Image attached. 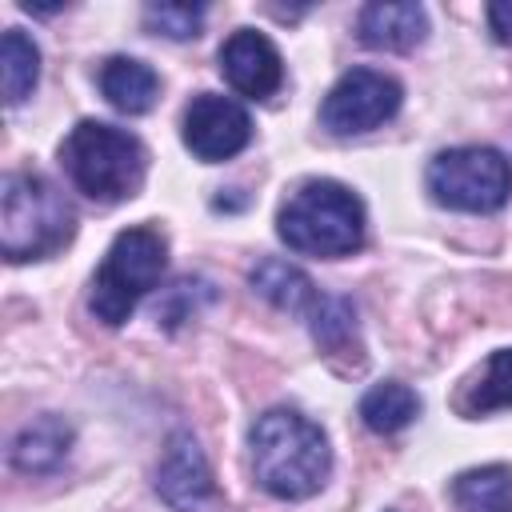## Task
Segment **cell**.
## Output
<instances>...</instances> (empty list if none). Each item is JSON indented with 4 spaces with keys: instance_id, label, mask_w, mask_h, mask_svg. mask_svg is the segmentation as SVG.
<instances>
[{
    "instance_id": "cell-1",
    "label": "cell",
    "mask_w": 512,
    "mask_h": 512,
    "mask_svg": "<svg viewBox=\"0 0 512 512\" xmlns=\"http://www.w3.org/2000/svg\"><path fill=\"white\" fill-rule=\"evenodd\" d=\"M256 484L276 500H304L324 488L332 448L316 420L296 408H268L248 432Z\"/></svg>"
},
{
    "instance_id": "cell-2",
    "label": "cell",
    "mask_w": 512,
    "mask_h": 512,
    "mask_svg": "<svg viewBox=\"0 0 512 512\" xmlns=\"http://www.w3.org/2000/svg\"><path fill=\"white\" fill-rule=\"evenodd\" d=\"M276 232L292 252L336 260L364 244L368 216L360 196L340 180H304L276 216Z\"/></svg>"
},
{
    "instance_id": "cell-3",
    "label": "cell",
    "mask_w": 512,
    "mask_h": 512,
    "mask_svg": "<svg viewBox=\"0 0 512 512\" xmlns=\"http://www.w3.org/2000/svg\"><path fill=\"white\" fill-rule=\"evenodd\" d=\"M60 164L88 200L120 204L140 192L148 172V152L140 136H132L128 128L104 120H80L60 144Z\"/></svg>"
},
{
    "instance_id": "cell-4",
    "label": "cell",
    "mask_w": 512,
    "mask_h": 512,
    "mask_svg": "<svg viewBox=\"0 0 512 512\" xmlns=\"http://www.w3.org/2000/svg\"><path fill=\"white\" fill-rule=\"evenodd\" d=\"M76 232V212L64 192L40 172H8L0 188V252L20 260L56 256Z\"/></svg>"
},
{
    "instance_id": "cell-5",
    "label": "cell",
    "mask_w": 512,
    "mask_h": 512,
    "mask_svg": "<svg viewBox=\"0 0 512 512\" xmlns=\"http://www.w3.org/2000/svg\"><path fill=\"white\" fill-rule=\"evenodd\" d=\"M164 268H168V240H164V232L152 228V224L124 228L108 244L104 260H100V268L92 276V292H88L92 316L104 320L108 328H120L136 312V304L160 284Z\"/></svg>"
},
{
    "instance_id": "cell-6",
    "label": "cell",
    "mask_w": 512,
    "mask_h": 512,
    "mask_svg": "<svg viewBox=\"0 0 512 512\" xmlns=\"http://www.w3.org/2000/svg\"><path fill=\"white\" fill-rule=\"evenodd\" d=\"M424 184L436 204L456 212H496L512 196V164L488 144L444 148L432 156Z\"/></svg>"
},
{
    "instance_id": "cell-7",
    "label": "cell",
    "mask_w": 512,
    "mask_h": 512,
    "mask_svg": "<svg viewBox=\"0 0 512 512\" xmlns=\"http://www.w3.org/2000/svg\"><path fill=\"white\" fill-rule=\"evenodd\" d=\"M404 88L376 72V68H348L324 96L320 104V124L332 136H356V132H372L384 120H392L400 112Z\"/></svg>"
},
{
    "instance_id": "cell-8",
    "label": "cell",
    "mask_w": 512,
    "mask_h": 512,
    "mask_svg": "<svg viewBox=\"0 0 512 512\" xmlns=\"http://www.w3.org/2000/svg\"><path fill=\"white\" fill-rule=\"evenodd\" d=\"M156 492L172 512H224V496L192 432H172L164 460L156 468Z\"/></svg>"
},
{
    "instance_id": "cell-9",
    "label": "cell",
    "mask_w": 512,
    "mask_h": 512,
    "mask_svg": "<svg viewBox=\"0 0 512 512\" xmlns=\"http://www.w3.org/2000/svg\"><path fill=\"white\" fill-rule=\"evenodd\" d=\"M184 144L196 160L216 164L236 156L240 148H248L252 140V120L244 112V104H236L232 96L220 92H200L192 96V104L184 108Z\"/></svg>"
},
{
    "instance_id": "cell-10",
    "label": "cell",
    "mask_w": 512,
    "mask_h": 512,
    "mask_svg": "<svg viewBox=\"0 0 512 512\" xmlns=\"http://www.w3.org/2000/svg\"><path fill=\"white\" fill-rule=\"evenodd\" d=\"M220 72L248 100H268L284 84V60H280L276 44L264 32H256V28H236L224 40Z\"/></svg>"
},
{
    "instance_id": "cell-11",
    "label": "cell",
    "mask_w": 512,
    "mask_h": 512,
    "mask_svg": "<svg viewBox=\"0 0 512 512\" xmlns=\"http://www.w3.org/2000/svg\"><path fill=\"white\" fill-rule=\"evenodd\" d=\"M356 32L368 48L412 52L428 36V12L412 0H372V4L360 8Z\"/></svg>"
},
{
    "instance_id": "cell-12",
    "label": "cell",
    "mask_w": 512,
    "mask_h": 512,
    "mask_svg": "<svg viewBox=\"0 0 512 512\" xmlns=\"http://www.w3.org/2000/svg\"><path fill=\"white\" fill-rule=\"evenodd\" d=\"M68 448H72V424L64 416L48 412V416H36L32 424H24L16 432V440L8 448V460L24 476H48L64 464Z\"/></svg>"
},
{
    "instance_id": "cell-13",
    "label": "cell",
    "mask_w": 512,
    "mask_h": 512,
    "mask_svg": "<svg viewBox=\"0 0 512 512\" xmlns=\"http://www.w3.org/2000/svg\"><path fill=\"white\" fill-rule=\"evenodd\" d=\"M96 80H100L104 100L116 112H128V116L148 112L156 104V96H160V76L144 60H136V56H108L100 64Z\"/></svg>"
},
{
    "instance_id": "cell-14",
    "label": "cell",
    "mask_w": 512,
    "mask_h": 512,
    "mask_svg": "<svg viewBox=\"0 0 512 512\" xmlns=\"http://www.w3.org/2000/svg\"><path fill=\"white\" fill-rule=\"evenodd\" d=\"M248 284L268 300L276 304L280 312H292V316H312L316 304H320V292L316 284L288 260H276V256H264L252 272H248Z\"/></svg>"
},
{
    "instance_id": "cell-15",
    "label": "cell",
    "mask_w": 512,
    "mask_h": 512,
    "mask_svg": "<svg viewBox=\"0 0 512 512\" xmlns=\"http://www.w3.org/2000/svg\"><path fill=\"white\" fill-rule=\"evenodd\" d=\"M308 324H312L316 344L328 356H348L352 368L364 364V356H360L364 348H360V336H356V308H352V300H344V296H320V304L308 316Z\"/></svg>"
},
{
    "instance_id": "cell-16",
    "label": "cell",
    "mask_w": 512,
    "mask_h": 512,
    "mask_svg": "<svg viewBox=\"0 0 512 512\" xmlns=\"http://www.w3.org/2000/svg\"><path fill=\"white\" fill-rule=\"evenodd\" d=\"M452 500L460 512H512V468L484 464L452 480Z\"/></svg>"
},
{
    "instance_id": "cell-17",
    "label": "cell",
    "mask_w": 512,
    "mask_h": 512,
    "mask_svg": "<svg viewBox=\"0 0 512 512\" xmlns=\"http://www.w3.org/2000/svg\"><path fill=\"white\" fill-rule=\"evenodd\" d=\"M40 80V48L28 32L8 28L0 40V88H4V104H24L32 96Z\"/></svg>"
},
{
    "instance_id": "cell-18",
    "label": "cell",
    "mask_w": 512,
    "mask_h": 512,
    "mask_svg": "<svg viewBox=\"0 0 512 512\" xmlns=\"http://www.w3.org/2000/svg\"><path fill=\"white\" fill-rule=\"evenodd\" d=\"M420 416V396L400 384V380H384V384H372L364 396H360V420L380 432V436H392L400 428H408L412 420Z\"/></svg>"
},
{
    "instance_id": "cell-19",
    "label": "cell",
    "mask_w": 512,
    "mask_h": 512,
    "mask_svg": "<svg viewBox=\"0 0 512 512\" xmlns=\"http://www.w3.org/2000/svg\"><path fill=\"white\" fill-rule=\"evenodd\" d=\"M496 408H512V348H496L480 368V376L460 396V412L468 416H484Z\"/></svg>"
},
{
    "instance_id": "cell-20",
    "label": "cell",
    "mask_w": 512,
    "mask_h": 512,
    "mask_svg": "<svg viewBox=\"0 0 512 512\" xmlns=\"http://www.w3.org/2000/svg\"><path fill=\"white\" fill-rule=\"evenodd\" d=\"M144 24L168 40H188L200 36L204 4H144Z\"/></svg>"
},
{
    "instance_id": "cell-21",
    "label": "cell",
    "mask_w": 512,
    "mask_h": 512,
    "mask_svg": "<svg viewBox=\"0 0 512 512\" xmlns=\"http://www.w3.org/2000/svg\"><path fill=\"white\" fill-rule=\"evenodd\" d=\"M488 28L500 44H512V0H492L488 4Z\"/></svg>"
}]
</instances>
